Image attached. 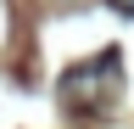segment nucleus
I'll return each instance as SVG.
<instances>
[{"instance_id": "f257e3e1", "label": "nucleus", "mask_w": 134, "mask_h": 129, "mask_svg": "<svg viewBox=\"0 0 134 129\" xmlns=\"http://www.w3.org/2000/svg\"><path fill=\"white\" fill-rule=\"evenodd\" d=\"M117 73H123L117 51L95 56V62H78V68L62 79V101L73 107V112H100V107H112L117 90H123V84H117Z\"/></svg>"}, {"instance_id": "f03ea898", "label": "nucleus", "mask_w": 134, "mask_h": 129, "mask_svg": "<svg viewBox=\"0 0 134 129\" xmlns=\"http://www.w3.org/2000/svg\"><path fill=\"white\" fill-rule=\"evenodd\" d=\"M112 11H123V17H134V0H112Z\"/></svg>"}]
</instances>
